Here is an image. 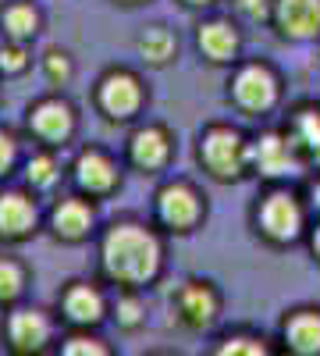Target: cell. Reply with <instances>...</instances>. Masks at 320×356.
Masks as SVG:
<instances>
[{
    "instance_id": "cell-24",
    "label": "cell",
    "mask_w": 320,
    "mask_h": 356,
    "mask_svg": "<svg viewBox=\"0 0 320 356\" xmlns=\"http://www.w3.org/2000/svg\"><path fill=\"white\" fill-rule=\"evenodd\" d=\"M28 61H25V50L22 47H4L0 50V72H22Z\"/></svg>"
},
{
    "instance_id": "cell-15",
    "label": "cell",
    "mask_w": 320,
    "mask_h": 356,
    "mask_svg": "<svg viewBox=\"0 0 320 356\" xmlns=\"http://www.w3.org/2000/svg\"><path fill=\"white\" fill-rule=\"evenodd\" d=\"M199 47H203V54H207L210 61H228V57L235 54L239 40H235V33H231V25L210 22V25L199 29Z\"/></svg>"
},
{
    "instance_id": "cell-21",
    "label": "cell",
    "mask_w": 320,
    "mask_h": 356,
    "mask_svg": "<svg viewBox=\"0 0 320 356\" xmlns=\"http://www.w3.org/2000/svg\"><path fill=\"white\" fill-rule=\"evenodd\" d=\"M296 139L310 154L320 150V111H299L296 114Z\"/></svg>"
},
{
    "instance_id": "cell-17",
    "label": "cell",
    "mask_w": 320,
    "mask_h": 356,
    "mask_svg": "<svg viewBox=\"0 0 320 356\" xmlns=\"http://www.w3.org/2000/svg\"><path fill=\"white\" fill-rule=\"evenodd\" d=\"M47 332H50L47 321L33 310H22V314L11 317V342L18 349H40L47 342Z\"/></svg>"
},
{
    "instance_id": "cell-6",
    "label": "cell",
    "mask_w": 320,
    "mask_h": 356,
    "mask_svg": "<svg viewBox=\"0 0 320 356\" xmlns=\"http://www.w3.org/2000/svg\"><path fill=\"white\" fill-rule=\"evenodd\" d=\"M139 100H142L139 82H135L132 75H125V72L107 75L103 86H100V104H103V111L114 114V118H128V114L139 107Z\"/></svg>"
},
{
    "instance_id": "cell-29",
    "label": "cell",
    "mask_w": 320,
    "mask_h": 356,
    "mask_svg": "<svg viewBox=\"0 0 320 356\" xmlns=\"http://www.w3.org/2000/svg\"><path fill=\"white\" fill-rule=\"evenodd\" d=\"M11 161H15V143H11V136L0 132V175L11 168Z\"/></svg>"
},
{
    "instance_id": "cell-14",
    "label": "cell",
    "mask_w": 320,
    "mask_h": 356,
    "mask_svg": "<svg viewBox=\"0 0 320 356\" xmlns=\"http://www.w3.org/2000/svg\"><path fill=\"white\" fill-rule=\"evenodd\" d=\"M132 161L139 168H160L167 161V136L160 129H142L132 136Z\"/></svg>"
},
{
    "instance_id": "cell-25",
    "label": "cell",
    "mask_w": 320,
    "mask_h": 356,
    "mask_svg": "<svg viewBox=\"0 0 320 356\" xmlns=\"http://www.w3.org/2000/svg\"><path fill=\"white\" fill-rule=\"evenodd\" d=\"M47 72H50L53 82H65V79L71 75V68H68V61H65L61 54H50V57H47Z\"/></svg>"
},
{
    "instance_id": "cell-8",
    "label": "cell",
    "mask_w": 320,
    "mask_h": 356,
    "mask_svg": "<svg viewBox=\"0 0 320 356\" xmlns=\"http://www.w3.org/2000/svg\"><path fill=\"white\" fill-rule=\"evenodd\" d=\"M178 314L185 324H192V328H203V324H210L214 314H217V300L214 292L207 285L199 282H189L182 292H178Z\"/></svg>"
},
{
    "instance_id": "cell-30",
    "label": "cell",
    "mask_w": 320,
    "mask_h": 356,
    "mask_svg": "<svg viewBox=\"0 0 320 356\" xmlns=\"http://www.w3.org/2000/svg\"><path fill=\"white\" fill-rule=\"evenodd\" d=\"M65 353H71V356H75V353H103V346H96L93 339H71V342L65 346Z\"/></svg>"
},
{
    "instance_id": "cell-5",
    "label": "cell",
    "mask_w": 320,
    "mask_h": 356,
    "mask_svg": "<svg viewBox=\"0 0 320 356\" xmlns=\"http://www.w3.org/2000/svg\"><path fill=\"white\" fill-rule=\"evenodd\" d=\"M278 22L296 40L320 33V0H278Z\"/></svg>"
},
{
    "instance_id": "cell-28",
    "label": "cell",
    "mask_w": 320,
    "mask_h": 356,
    "mask_svg": "<svg viewBox=\"0 0 320 356\" xmlns=\"http://www.w3.org/2000/svg\"><path fill=\"white\" fill-rule=\"evenodd\" d=\"M235 8H239L246 18L256 22V18H264V15H267V0H235Z\"/></svg>"
},
{
    "instance_id": "cell-3",
    "label": "cell",
    "mask_w": 320,
    "mask_h": 356,
    "mask_svg": "<svg viewBox=\"0 0 320 356\" xmlns=\"http://www.w3.org/2000/svg\"><path fill=\"white\" fill-rule=\"evenodd\" d=\"M260 225H264V232L271 235V239L288 243V239H296V235H299L303 211L296 207V200H292V196L274 193V196H267V203H264V207H260Z\"/></svg>"
},
{
    "instance_id": "cell-31",
    "label": "cell",
    "mask_w": 320,
    "mask_h": 356,
    "mask_svg": "<svg viewBox=\"0 0 320 356\" xmlns=\"http://www.w3.org/2000/svg\"><path fill=\"white\" fill-rule=\"evenodd\" d=\"M313 253L320 257V228H317V235H313Z\"/></svg>"
},
{
    "instance_id": "cell-18",
    "label": "cell",
    "mask_w": 320,
    "mask_h": 356,
    "mask_svg": "<svg viewBox=\"0 0 320 356\" xmlns=\"http://www.w3.org/2000/svg\"><path fill=\"white\" fill-rule=\"evenodd\" d=\"M93 214H90V207L78 203V200H68L57 207V214H53V228L57 235H65V239H82L85 228H90Z\"/></svg>"
},
{
    "instance_id": "cell-20",
    "label": "cell",
    "mask_w": 320,
    "mask_h": 356,
    "mask_svg": "<svg viewBox=\"0 0 320 356\" xmlns=\"http://www.w3.org/2000/svg\"><path fill=\"white\" fill-rule=\"evenodd\" d=\"M139 47H142V54L150 57V61H167L171 57V50H174V40H171V33L167 29H146L142 33V40H139Z\"/></svg>"
},
{
    "instance_id": "cell-9",
    "label": "cell",
    "mask_w": 320,
    "mask_h": 356,
    "mask_svg": "<svg viewBox=\"0 0 320 356\" xmlns=\"http://www.w3.org/2000/svg\"><path fill=\"white\" fill-rule=\"evenodd\" d=\"M71 107L61 104V100H47L33 111V129L43 136V139H68L71 136Z\"/></svg>"
},
{
    "instance_id": "cell-13",
    "label": "cell",
    "mask_w": 320,
    "mask_h": 356,
    "mask_svg": "<svg viewBox=\"0 0 320 356\" xmlns=\"http://www.w3.org/2000/svg\"><path fill=\"white\" fill-rule=\"evenodd\" d=\"M65 314L78 324H96L103 317V300H100V292L90 289V285H75L68 289L65 296Z\"/></svg>"
},
{
    "instance_id": "cell-26",
    "label": "cell",
    "mask_w": 320,
    "mask_h": 356,
    "mask_svg": "<svg viewBox=\"0 0 320 356\" xmlns=\"http://www.w3.org/2000/svg\"><path fill=\"white\" fill-rule=\"evenodd\" d=\"M221 353H264V346L260 342H253V339H228L224 346H221Z\"/></svg>"
},
{
    "instance_id": "cell-22",
    "label": "cell",
    "mask_w": 320,
    "mask_h": 356,
    "mask_svg": "<svg viewBox=\"0 0 320 356\" xmlns=\"http://www.w3.org/2000/svg\"><path fill=\"white\" fill-rule=\"evenodd\" d=\"M18 292H22V271L11 260H0V303L15 300Z\"/></svg>"
},
{
    "instance_id": "cell-7",
    "label": "cell",
    "mask_w": 320,
    "mask_h": 356,
    "mask_svg": "<svg viewBox=\"0 0 320 356\" xmlns=\"http://www.w3.org/2000/svg\"><path fill=\"white\" fill-rule=\"evenodd\" d=\"M160 218L171 228H189L199 218V200L189 186H167L160 193Z\"/></svg>"
},
{
    "instance_id": "cell-16",
    "label": "cell",
    "mask_w": 320,
    "mask_h": 356,
    "mask_svg": "<svg viewBox=\"0 0 320 356\" xmlns=\"http://www.w3.org/2000/svg\"><path fill=\"white\" fill-rule=\"evenodd\" d=\"M253 161H256V168L264 171V175H285V171H292V154H288V146L278 136H264V139H260L256 150H253Z\"/></svg>"
},
{
    "instance_id": "cell-23",
    "label": "cell",
    "mask_w": 320,
    "mask_h": 356,
    "mask_svg": "<svg viewBox=\"0 0 320 356\" xmlns=\"http://www.w3.org/2000/svg\"><path fill=\"white\" fill-rule=\"evenodd\" d=\"M57 178V164L50 157H36L33 164H28V182L33 186H50Z\"/></svg>"
},
{
    "instance_id": "cell-33",
    "label": "cell",
    "mask_w": 320,
    "mask_h": 356,
    "mask_svg": "<svg viewBox=\"0 0 320 356\" xmlns=\"http://www.w3.org/2000/svg\"><path fill=\"white\" fill-rule=\"evenodd\" d=\"M189 4H210V0H189Z\"/></svg>"
},
{
    "instance_id": "cell-32",
    "label": "cell",
    "mask_w": 320,
    "mask_h": 356,
    "mask_svg": "<svg viewBox=\"0 0 320 356\" xmlns=\"http://www.w3.org/2000/svg\"><path fill=\"white\" fill-rule=\"evenodd\" d=\"M313 207H320V182L313 186Z\"/></svg>"
},
{
    "instance_id": "cell-19",
    "label": "cell",
    "mask_w": 320,
    "mask_h": 356,
    "mask_svg": "<svg viewBox=\"0 0 320 356\" xmlns=\"http://www.w3.org/2000/svg\"><path fill=\"white\" fill-rule=\"evenodd\" d=\"M4 29H8L15 40L33 36V33H36V11L28 8V4H11V8L4 11Z\"/></svg>"
},
{
    "instance_id": "cell-12",
    "label": "cell",
    "mask_w": 320,
    "mask_h": 356,
    "mask_svg": "<svg viewBox=\"0 0 320 356\" xmlns=\"http://www.w3.org/2000/svg\"><path fill=\"white\" fill-rule=\"evenodd\" d=\"M285 335L296 353H320V314H313V310L296 314L285 324Z\"/></svg>"
},
{
    "instance_id": "cell-4",
    "label": "cell",
    "mask_w": 320,
    "mask_h": 356,
    "mask_svg": "<svg viewBox=\"0 0 320 356\" xmlns=\"http://www.w3.org/2000/svg\"><path fill=\"white\" fill-rule=\"evenodd\" d=\"M278 97V82L267 68H260V65H249L239 72L235 79V100L246 107V111H267Z\"/></svg>"
},
{
    "instance_id": "cell-27",
    "label": "cell",
    "mask_w": 320,
    "mask_h": 356,
    "mask_svg": "<svg viewBox=\"0 0 320 356\" xmlns=\"http://www.w3.org/2000/svg\"><path fill=\"white\" fill-rule=\"evenodd\" d=\"M139 314H142V307H139L135 300H121V303H118V321L128 324V328H132V324H139Z\"/></svg>"
},
{
    "instance_id": "cell-10",
    "label": "cell",
    "mask_w": 320,
    "mask_h": 356,
    "mask_svg": "<svg viewBox=\"0 0 320 356\" xmlns=\"http://www.w3.org/2000/svg\"><path fill=\"white\" fill-rule=\"evenodd\" d=\"M75 178H78L82 189H90V193H107V189L114 186V178H118V171H114V164H110L103 154L90 150V154L78 157Z\"/></svg>"
},
{
    "instance_id": "cell-11",
    "label": "cell",
    "mask_w": 320,
    "mask_h": 356,
    "mask_svg": "<svg viewBox=\"0 0 320 356\" xmlns=\"http://www.w3.org/2000/svg\"><path fill=\"white\" fill-rule=\"evenodd\" d=\"M33 225H36V211L25 196H18V193L0 196V232L4 235H25Z\"/></svg>"
},
{
    "instance_id": "cell-1",
    "label": "cell",
    "mask_w": 320,
    "mask_h": 356,
    "mask_svg": "<svg viewBox=\"0 0 320 356\" xmlns=\"http://www.w3.org/2000/svg\"><path fill=\"white\" fill-rule=\"evenodd\" d=\"M103 267L114 282L142 285L157 275L160 267V246L157 239L139 225H118L103 239Z\"/></svg>"
},
{
    "instance_id": "cell-2",
    "label": "cell",
    "mask_w": 320,
    "mask_h": 356,
    "mask_svg": "<svg viewBox=\"0 0 320 356\" xmlns=\"http://www.w3.org/2000/svg\"><path fill=\"white\" fill-rule=\"evenodd\" d=\"M203 161L217 178H235L242 171V139L231 129H210L203 136Z\"/></svg>"
}]
</instances>
